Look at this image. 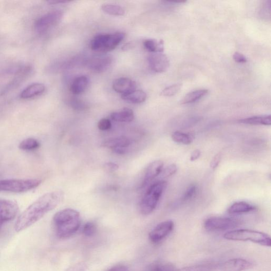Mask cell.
<instances>
[{"label":"cell","mask_w":271,"mask_h":271,"mask_svg":"<svg viewBox=\"0 0 271 271\" xmlns=\"http://www.w3.org/2000/svg\"><path fill=\"white\" fill-rule=\"evenodd\" d=\"M241 224L240 220L235 218L213 217L206 220L204 228L209 231L231 230L237 228Z\"/></svg>","instance_id":"52a82bcc"},{"label":"cell","mask_w":271,"mask_h":271,"mask_svg":"<svg viewBox=\"0 0 271 271\" xmlns=\"http://www.w3.org/2000/svg\"><path fill=\"white\" fill-rule=\"evenodd\" d=\"M238 122L249 125H270L271 117V115L253 116L239 120Z\"/></svg>","instance_id":"44dd1931"},{"label":"cell","mask_w":271,"mask_h":271,"mask_svg":"<svg viewBox=\"0 0 271 271\" xmlns=\"http://www.w3.org/2000/svg\"><path fill=\"white\" fill-rule=\"evenodd\" d=\"M131 141L128 138L121 136L104 141L102 146L104 148L115 149L117 148H127L131 145Z\"/></svg>","instance_id":"e0dca14e"},{"label":"cell","mask_w":271,"mask_h":271,"mask_svg":"<svg viewBox=\"0 0 271 271\" xmlns=\"http://www.w3.org/2000/svg\"><path fill=\"white\" fill-rule=\"evenodd\" d=\"M106 271H129V269L123 265H118V266L113 267Z\"/></svg>","instance_id":"ab89813d"},{"label":"cell","mask_w":271,"mask_h":271,"mask_svg":"<svg viewBox=\"0 0 271 271\" xmlns=\"http://www.w3.org/2000/svg\"><path fill=\"white\" fill-rule=\"evenodd\" d=\"M212 266L210 264H201L185 267L174 271H208Z\"/></svg>","instance_id":"1f68e13d"},{"label":"cell","mask_w":271,"mask_h":271,"mask_svg":"<svg viewBox=\"0 0 271 271\" xmlns=\"http://www.w3.org/2000/svg\"><path fill=\"white\" fill-rule=\"evenodd\" d=\"M224 237L229 241H249L266 247H270L271 245V237L268 234L251 229H233L226 232Z\"/></svg>","instance_id":"3957f363"},{"label":"cell","mask_w":271,"mask_h":271,"mask_svg":"<svg viewBox=\"0 0 271 271\" xmlns=\"http://www.w3.org/2000/svg\"><path fill=\"white\" fill-rule=\"evenodd\" d=\"M102 8L105 13L111 16H122L125 13L124 8L117 5L105 4L102 6Z\"/></svg>","instance_id":"484cf974"},{"label":"cell","mask_w":271,"mask_h":271,"mask_svg":"<svg viewBox=\"0 0 271 271\" xmlns=\"http://www.w3.org/2000/svg\"><path fill=\"white\" fill-rule=\"evenodd\" d=\"M87 269V264L84 262H80L73 265L65 271H86Z\"/></svg>","instance_id":"e575fe53"},{"label":"cell","mask_w":271,"mask_h":271,"mask_svg":"<svg viewBox=\"0 0 271 271\" xmlns=\"http://www.w3.org/2000/svg\"><path fill=\"white\" fill-rule=\"evenodd\" d=\"M174 228V223L172 220L164 221L157 226L149 232V238L154 244H158L167 237Z\"/></svg>","instance_id":"9c48e42d"},{"label":"cell","mask_w":271,"mask_h":271,"mask_svg":"<svg viewBox=\"0 0 271 271\" xmlns=\"http://www.w3.org/2000/svg\"><path fill=\"white\" fill-rule=\"evenodd\" d=\"M57 236L61 238L71 236L80 228L81 223L80 213L73 209H65L57 212L53 217Z\"/></svg>","instance_id":"7a4b0ae2"},{"label":"cell","mask_w":271,"mask_h":271,"mask_svg":"<svg viewBox=\"0 0 271 271\" xmlns=\"http://www.w3.org/2000/svg\"><path fill=\"white\" fill-rule=\"evenodd\" d=\"M144 48L152 53H162L164 50V42L155 40H147L144 42Z\"/></svg>","instance_id":"cb8c5ba5"},{"label":"cell","mask_w":271,"mask_h":271,"mask_svg":"<svg viewBox=\"0 0 271 271\" xmlns=\"http://www.w3.org/2000/svg\"><path fill=\"white\" fill-rule=\"evenodd\" d=\"M63 17V12L55 10L43 15L35 23V29L38 33H44L58 24Z\"/></svg>","instance_id":"ba28073f"},{"label":"cell","mask_w":271,"mask_h":271,"mask_svg":"<svg viewBox=\"0 0 271 271\" xmlns=\"http://www.w3.org/2000/svg\"><path fill=\"white\" fill-rule=\"evenodd\" d=\"M147 95L146 92L141 90H135L128 94L122 95V98L131 104H142L146 100Z\"/></svg>","instance_id":"7402d4cb"},{"label":"cell","mask_w":271,"mask_h":271,"mask_svg":"<svg viewBox=\"0 0 271 271\" xmlns=\"http://www.w3.org/2000/svg\"><path fill=\"white\" fill-rule=\"evenodd\" d=\"M125 37V34L123 33L98 35L91 41L90 47L94 51L107 53L114 50L124 40Z\"/></svg>","instance_id":"5b68a950"},{"label":"cell","mask_w":271,"mask_h":271,"mask_svg":"<svg viewBox=\"0 0 271 271\" xmlns=\"http://www.w3.org/2000/svg\"><path fill=\"white\" fill-rule=\"evenodd\" d=\"M220 160H221V156L219 154L214 157L210 163L211 168L213 169H216L219 165Z\"/></svg>","instance_id":"f35d334b"},{"label":"cell","mask_w":271,"mask_h":271,"mask_svg":"<svg viewBox=\"0 0 271 271\" xmlns=\"http://www.w3.org/2000/svg\"><path fill=\"white\" fill-rule=\"evenodd\" d=\"M256 207L247 202L239 201L231 205L228 209V212L233 215H240L254 211Z\"/></svg>","instance_id":"ac0fdd59"},{"label":"cell","mask_w":271,"mask_h":271,"mask_svg":"<svg viewBox=\"0 0 271 271\" xmlns=\"http://www.w3.org/2000/svg\"><path fill=\"white\" fill-rule=\"evenodd\" d=\"M201 156V152L199 149H195L192 153L190 156V161L194 162L197 160Z\"/></svg>","instance_id":"60d3db41"},{"label":"cell","mask_w":271,"mask_h":271,"mask_svg":"<svg viewBox=\"0 0 271 271\" xmlns=\"http://www.w3.org/2000/svg\"><path fill=\"white\" fill-rule=\"evenodd\" d=\"M104 168L106 171L113 172L118 171L119 167L117 164L112 162H108L104 164Z\"/></svg>","instance_id":"8d00e7d4"},{"label":"cell","mask_w":271,"mask_h":271,"mask_svg":"<svg viewBox=\"0 0 271 271\" xmlns=\"http://www.w3.org/2000/svg\"><path fill=\"white\" fill-rule=\"evenodd\" d=\"M254 267V264L242 258H235L224 262L220 266L223 271H244Z\"/></svg>","instance_id":"4fadbf2b"},{"label":"cell","mask_w":271,"mask_h":271,"mask_svg":"<svg viewBox=\"0 0 271 271\" xmlns=\"http://www.w3.org/2000/svg\"><path fill=\"white\" fill-rule=\"evenodd\" d=\"M96 231L97 226L93 222H87L83 226V232L86 237H93L96 234Z\"/></svg>","instance_id":"4dcf8cb0"},{"label":"cell","mask_w":271,"mask_h":271,"mask_svg":"<svg viewBox=\"0 0 271 271\" xmlns=\"http://www.w3.org/2000/svg\"><path fill=\"white\" fill-rule=\"evenodd\" d=\"M70 1H49L48 2V3H49V4H59V3H67L69 2Z\"/></svg>","instance_id":"b9f144b4"},{"label":"cell","mask_w":271,"mask_h":271,"mask_svg":"<svg viewBox=\"0 0 271 271\" xmlns=\"http://www.w3.org/2000/svg\"><path fill=\"white\" fill-rule=\"evenodd\" d=\"M172 140L178 144L185 145L191 144L193 141V137L190 134L181 131H175L172 134Z\"/></svg>","instance_id":"d4e9b609"},{"label":"cell","mask_w":271,"mask_h":271,"mask_svg":"<svg viewBox=\"0 0 271 271\" xmlns=\"http://www.w3.org/2000/svg\"><path fill=\"white\" fill-rule=\"evenodd\" d=\"M112 58L109 55H99L92 57L85 61L86 66L94 72L105 71L111 66Z\"/></svg>","instance_id":"30bf717a"},{"label":"cell","mask_w":271,"mask_h":271,"mask_svg":"<svg viewBox=\"0 0 271 271\" xmlns=\"http://www.w3.org/2000/svg\"><path fill=\"white\" fill-rule=\"evenodd\" d=\"M39 179H8L0 180V192L23 193L39 187Z\"/></svg>","instance_id":"8992f818"},{"label":"cell","mask_w":271,"mask_h":271,"mask_svg":"<svg viewBox=\"0 0 271 271\" xmlns=\"http://www.w3.org/2000/svg\"><path fill=\"white\" fill-rule=\"evenodd\" d=\"M198 191V187L195 185L189 187L181 199V203H187L194 198Z\"/></svg>","instance_id":"83f0119b"},{"label":"cell","mask_w":271,"mask_h":271,"mask_svg":"<svg viewBox=\"0 0 271 271\" xmlns=\"http://www.w3.org/2000/svg\"><path fill=\"white\" fill-rule=\"evenodd\" d=\"M113 89L122 95L134 91L136 89L135 82L127 78H119L114 81L112 84Z\"/></svg>","instance_id":"5bb4252c"},{"label":"cell","mask_w":271,"mask_h":271,"mask_svg":"<svg viewBox=\"0 0 271 271\" xmlns=\"http://www.w3.org/2000/svg\"><path fill=\"white\" fill-rule=\"evenodd\" d=\"M175 268L171 263H155L150 267L148 271H174Z\"/></svg>","instance_id":"f546056e"},{"label":"cell","mask_w":271,"mask_h":271,"mask_svg":"<svg viewBox=\"0 0 271 271\" xmlns=\"http://www.w3.org/2000/svg\"><path fill=\"white\" fill-rule=\"evenodd\" d=\"M147 60L151 70L156 73L165 72L169 66L168 58L162 53L150 54Z\"/></svg>","instance_id":"7c38bea8"},{"label":"cell","mask_w":271,"mask_h":271,"mask_svg":"<svg viewBox=\"0 0 271 271\" xmlns=\"http://www.w3.org/2000/svg\"><path fill=\"white\" fill-rule=\"evenodd\" d=\"M167 186V182L160 181L149 187L141 204V211L143 215H149L155 210Z\"/></svg>","instance_id":"277c9868"},{"label":"cell","mask_w":271,"mask_h":271,"mask_svg":"<svg viewBox=\"0 0 271 271\" xmlns=\"http://www.w3.org/2000/svg\"><path fill=\"white\" fill-rule=\"evenodd\" d=\"M111 118L117 122L130 123L134 121L135 116L133 111L131 109L125 108L121 110L112 112Z\"/></svg>","instance_id":"d6986e66"},{"label":"cell","mask_w":271,"mask_h":271,"mask_svg":"<svg viewBox=\"0 0 271 271\" xmlns=\"http://www.w3.org/2000/svg\"><path fill=\"white\" fill-rule=\"evenodd\" d=\"M182 84H175L169 86L164 89L161 93V95L165 97H172L178 94L181 89Z\"/></svg>","instance_id":"f1b7e54d"},{"label":"cell","mask_w":271,"mask_h":271,"mask_svg":"<svg viewBox=\"0 0 271 271\" xmlns=\"http://www.w3.org/2000/svg\"><path fill=\"white\" fill-rule=\"evenodd\" d=\"M233 59L234 61L239 63H247L248 61V59L246 57L239 53L236 52L233 55Z\"/></svg>","instance_id":"74e56055"},{"label":"cell","mask_w":271,"mask_h":271,"mask_svg":"<svg viewBox=\"0 0 271 271\" xmlns=\"http://www.w3.org/2000/svg\"><path fill=\"white\" fill-rule=\"evenodd\" d=\"M19 206L15 201L0 199V224L14 219L19 212Z\"/></svg>","instance_id":"8fae6325"},{"label":"cell","mask_w":271,"mask_h":271,"mask_svg":"<svg viewBox=\"0 0 271 271\" xmlns=\"http://www.w3.org/2000/svg\"><path fill=\"white\" fill-rule=\"evenodd\" d=\"M70 104L74 109L83 111L86 109V105L83 101L78 99L71 100Z\"/></svg>","instance_id":"d6a6232c"},{"label":"cell","mask_w":271,"mask_h":271,"mask_svg":"<svg viewBox=\"0 0 271 271\" xmlns=\"http://www.w3.org/2000/svg\"><path fill=\"white\" fill-rule=\"evenodd\" d=\"M45 85L40 83L31 84L21 92L20 97L22 99H32L42 95L45 92Z\"/></svg>","instance_id":"2e32d148"},{"label":"cell","mask_w":271,"mask_h":271,"mask_svg":"<svg viewBox=\"0 0 271 271\" xmlns=\"http://www.w3.org/2000/svg\"><path fill=\"white\" fill-rule=\"evenodd\" d=\"M164 163L160 160L155 161L148 166L144 180V186L154 180L162 172Z\"/></svg>","instance_id":"9a60e30c"},{"label":"cell","mask_w":271,"mask_h":271,"mask_svg":"<svg viewBox=\"0 0 271 271\" xmlns=\"http://www.w3.org/2000/svg\"><path fill=\"white\" fill-rule=\"evenodd\" d=\"M64 198V193L62 191H55L42 195L19 217L15 224L16 231L21 232L35 224L58 207Z\"/></svg>","instance_id":"6da1fadb"},{"label":"cell","mask_w":271,"mask_h":271,"mask_svg":"<svg viewBox=\"0 0 271 271\" xmlns=\"http://www.w3.org/2000/svg\"><path fill=\"white\" fill-rule=\"evenodd\" d=\"M111 126L110 120L106 118L101 119L98 124V128L103 131L109 130L111 128Z\"/></svg>","instance_id":"836d02e7"},{"label":"cell","mask_w":271,"mask_h":271,"mask_svg":"<svg viewBox=\"0 0 271 271\" xmlns=\"http://www.w3.org/2000/svg\"><path fill=\"white\" fill-rule=\"evenodd\" d=\"M2 225L0 224V229H1V226H2Z\"/></svg>","instance_id":"7bdbcfd3"},{"label":"cell","mask_w":271,"mask_h":271,"mask_svg":"<svg viewBox=\"0 0 271 271\" xmlns=\"http://www.w3.org/2000/svg\"><path fill=\"white\" fill-rule=\"evenodd\" d=\"M178 167L175 165L168 166L163 172V176L166 178L174 175L177 171Z\"/></svg>","instance_id":"d590c367"},{"label":"cell","mask_w":271,"mask_h":271,"mask_svg":"<svg viewBox=\"0 0 271 271\" xmlns=\"http://www.w3.org/2000/svg\"><path fill=\"white\" fill-rule=\"evenodd\" d=\"M40 146V142L33 138H28L24 140L19 146V147L23 150H33Z\"/></svg>","instance_id":"4316f807"},{"label":"cell","mask_w":271,"mask_h":271,"mask_svg":"<svg viewBox=\"0 0 271 271\" xmlns=\"http://www.w3.org/2000/svg\"><path fill=\"white\" fill-rule=\"evenodd\" d=\"M209 91L206 89L197 90L188 93L181 101V104H190L197 102L205 97Z\"/></svg>","instance_id":"603a6c76"},{"label":"cell","mask_w":271,"mask_h":271,"mask_svg":"<svg viewBox=\"0 0 271 271\" xmlns=\"http://www.w3.org/2000/svg\"><path fill=\"white\" fill-rule=\"evenodd\" d=\"M89 84V78L83 75V76L77 78L73 81L70 87V90L72 93L78 95V94L85 91Z\"/></svg>","instance_id":"ffe728a7"}]
</instances>
